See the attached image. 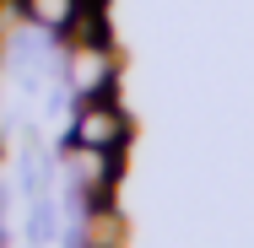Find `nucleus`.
Segmentation results:
<instances>
[{
  "mask_svg": "<svg viewBox=\"0 0 254 248\" xmlns=\"http://www.w3.org/2000/svg\"><path fill=\"white\" fill-rule=\"evenodd\" d=\"M119 65H114V44H70V87L81 98H103L114 92Z\"/></svg>",
  "mask_w": 254,
  "mask_h": 248,
  "instance_id": "nucleus-2",
  "label": "nucleus"
},
{
  "mask_svg": "<svg viewBox=\"0 0 254 248\" xmlns=\"http://www.w3.org/2000/svg\"><path fill=\"white\" fill-rule=\"evenodd\" d=\"M22 11H27L38 27H49V33H65V27L76 22L81 0H22Z\"/></svg>",
  "mask_w": 254,
  "mask_h": 248,
  "instance_id": "nucleus-4",
  "label": "nucleus"
},
{
  "mask_svg": "<svg viewBox=\"0 0 254 248\" xmlns=\"http://www.w3.org/2000/svg\"><path fill=\"white\" fill-rule=\"evenodd\" d=\"M125 243V216L114 210V199H103L87 210V227H81V248H119Z\"/></svg>",
  "mask_w": 254,
  "mask_h": 248,
  "instance_id": "nucleus-3",
  "label": "nucleus"
},
{
  "mask_svg": "<svg viewBox=\"0 0 254 248\" xmlns=\"http://www.w3.org/2000/svg\"><path fill=\"white\" fill-rule=\"evenodd\" d=\"M70 141H76V146H92V151H119L125 141H130V119H125V108L114 102V92L87 98V108L76 113Z\"/></svg>",
  "mask_w": 254,
  "mask_h": 248,
  "instance_id": "nucleus-1",
  "label": "nucleus"
}]
</instances>
